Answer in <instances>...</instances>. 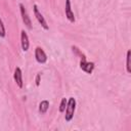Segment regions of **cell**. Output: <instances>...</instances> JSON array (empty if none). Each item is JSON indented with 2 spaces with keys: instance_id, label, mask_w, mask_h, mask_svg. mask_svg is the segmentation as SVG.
I'll list each match as a JSON object with an SVG mask.
<instances>
[{
  "instance_id": "3957f363",
  "label": "cell",
  "mask_w": 131,
  "mask_h": 131,
  "mask_svg": "<svg viewBox=\"0 0 131 131\" xmlns=\"http://www.w3.org/2000/svg\"><path fill=\"white\" fill-rule=\"evenodd\" d=\"M94 62L92 61H87L86 58H81L80 60V69L82 71H84L87 74H92L93 70H94Z\"/></svg>"
},
{
  "instance_id": "ba28073f",
  "label": "cell",
  "mask_w": 131,
  "mask_h": 131,
  "mask_svg": "<svg viewBox=\"0 0 131 131\" xmlns=\"http://www.w3.org/2000/svg\"><path fill=\"white\" fill-rule=\"evenodd\" d=\"M13 79L16 83V85L18 86V88H23L24 83H23V73L19 67H16L14 70V74H13Z\"/></svg>"
},
{
  "instance_id": "6da1fadb",
  "label": "cell",
  "mask_w": 131,
  "mask_h": 131,
  "mask_svg": "<svg viewBox=\"0 0 131 131\" xmlns=\"http://www.w3.org/2000/svg\"><path fill=\"white\" fill-rule=\"evenodd\" d=\"M76 111V99L74 97H70L68 99L67 107H66V115H64V120L67 122H71L72 119L74 118V114Z\"/></svg>"
},
{
  "instance_id": "5b68a950",
  "label": "cell",
  "mask_w": 131,
  "mask_h": 131,
  "mask_svg": "<svg viewBox=\"0 0 131 131\" xmlns=\"http://www.w3.org/2000/svg\"><path fill=\"white\" fill-rule=\"evenodd\" d=\"M35 58L39 63H45L47 61V55L41 47H36L35 49Z\"/></svg>"
},
{
  "instance_id": "277c9868",
  "label": "cell",
  "mask_w": 131,
  "mask_h": 131,
  "mask_svg": "<svg viewBox=\"0 0 131 131\" xmlns=\"http://www.w3.org/2000/svg\"><path fill=\"white\" fill-rule=\"evenodd\" d=\"M19 10H20V15H21L23 21L25 23V25L27 26L28 29H31V28H32L31 18H30L29 14H28V11H27V9L25 8V6H24L23 3H19Z\"/></svg>"
},
{
  "instance_id": "30bf717a",
  "label": "cell",
  "mask_w": 131,
  "mask_h": 131,
  "mask_svg": "<svg viewBox=\"0 0 131 131\" xmlns=\"http://www.w3.org/2000/svg\"><path fill=\"white\" fill-rule=\"evenodd\" d=\"M67 103H68V99H67L66 97L61 98V100H60V104H59V112H60V113H63V112L66 111Z\"/></svg>"
},
{
  "instance_id": "7a4b0ae2",
  "label": "cell",
  "mask_w": 131,
  "mask_h": 131,
  "mask_svg": "<svg viewBox=\"0 0 131 131\" xmlns=\"http://www.w3.org/2000/svg\"><path fill=\"white\" fill-rule=\"evenodd\" d=\"M33 10H34V15H35L36 19L38 20V23L42 26V28H43L44 30H48V29H49V27H48V25H47V23H46V20H45L44 16L42 15V13L39 11L38 6H37L36 4H34V5H33Z\"/></svg>"
},
{
  "instance_id": "8992f818",
  "label": "cell",
  "mask_w": 131,
  "mask_h": 131,
  "mask_svg": "<svg viewBox=\"0 0 131 131\" xmlns=\"http://www.w3.org/2000/svg\"><path fill=\"white\" fill-rule=\"evenodd\" d=\"M64 12L68 20L72 24L75 23V15L72 10V5H71V0H66V6H64Z\"/></svg>"
},
{
  "instance_id": "4fadbf2b",
  "label": "cell",
  "mask_w": 131,
  "mask_h": 131,
  "mask_svg": "<svg viewBox=\"0 0 131 131\" xmlns=\"http://www.w3.org/2000/svg\"><path fill=\"white\" fill-rule=\"evenodd\" d=\"M5 35H6V31H5V27H4V25H3V21H2V19H1V17H0V37H5Z\"/></svg>"
},
{
  "instance_id": "7c38bea8",
  "label": "cell",
  "mask_w": 131,
  "mask_h": 131,
  "mask_svg": "<svg viewBox=\"0 0 131 131\" xmlns=\"http://www.w3.org/2000/svg\"><path fill=\"white\" fill-rule=\"evenodd\" d=\"M126 69H127V72H128V73L131 72V69H130V50L127 51V56H126Z\"/></svg>"
},
{
  "instance_id": "52a82bcc",
  "label": "cell",
  "mask_w": 131,
  "mask_h": 131,
  "mask_svg": "<svg viewBox=\"0 0 131 131\" xmlns=\"http://www.w3.org/2000/svg\"><path fill=\"white\" fill-rule=\"evenodd\" d=\"M20 45H21V49L25 52L28 51L29 46H30V42H29L28 34L26 33L25 30H21V32H20Z\"/></svg>"
},
{
  "instance_id": "5bb4252c",
  "label": "cell",
  "mask_w": 131,
  "mask_h": 131,
  "mask_svg": "<svg viewBox=\"0 0 131 131\" xmlns=\"http://www.w3.org/2000/svg\"><path fill=\"white\" fill-rule=\"evenodd\" d=\"M40 77H41V74L40 73H38L37 75H36V86H39L40 85Z\"/></svg>"
},
{
  "instance_id": "8fae6325",
  "label": "cell",
  "mask_w": 131,
  "mask_h": 131,
  "mask_svg": "<svg viewBox=\"0 0 131 131\" xmlns=\"http://www.w3.org/2000/svg\"><path fill=\"white\" fill-rule=\"evenodd\" d=\"M72 49H73V51H74L77 55H79V56H80V58H86L85 54H84V53H83V52H82V51H81L77 46H74V45H73V46H72Z\"/></svg>"
},
{
  "instance_id": "9c48e42d",
  "label": "cell",
  "mask_w": 131,
  "mask_h": 131,
  "mask_svg": "<svg viewBox=\"0 0 131 131\" xmlns=\"http://www.w3.org/2000/svg\"><path fill=\"white\" fill-rule=\"evenodd\" d=\"M48 107H49V101L46 100V99L45 100H42L40 102V104H39V112L41 114H45L47 112Z\"/></svg>"
}]
</instances>
